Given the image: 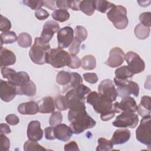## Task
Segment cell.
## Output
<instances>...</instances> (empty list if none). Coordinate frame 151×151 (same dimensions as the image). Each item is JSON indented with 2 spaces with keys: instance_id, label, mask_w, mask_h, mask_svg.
Instances as JSON below:
<instances>
[{
  "instance_id": "45",
  "label": "cell",
  "mask_w": 151,
  "mask_h": 151,
  "mask_svg": "<svg viewBox=\"0 0 151 151\" xmlns=\"http://www.w3.org/2000/svg\"><path fill=\"white\" fill-rule=\"evenodd\" d=\"M84 79L90 84H95L98 81V77L94 73H86L83 74Z\"/></svg>"
},
{
  "instance_id": "9",
  "label": "cell",
  "mask_w": 151,
  "mask_h": 151,
  "mask_svg": "<svg viewBox=\"0 0 151 151\" xmlns=\"http://www.w3.org/2000/svg\"><path fill=\"white\" fill-rule=\"evenodd\" d=\"M139 122L138 116L134 113L122 112L118 115L112 124L117 127L134 128Z\"/></svg>"
},
{
  "instance_id": "43",
  "label": "cell",
  "mask_w": 151,
  "mask_h": 151,
  "mask_svg": "<svg viewBox=\"0 0 151 151\" xmlns=\"http://www.w3.org/2000/svg\"><path fill=\"white\" fill-rule=\"evenodd\" d=\"M11 28V21L2 15H1L0 22V31L3 32H8Z\"/></svg>"
},
{
  "instance_id": "16",
  "label": "cell",
  "mask_w": 151,
  "mask_h": 151,
  "mask_svg": "<svg viewBox=\"0 0 151 151\" xmlns=\"http://www.w3.org/2000/svg\"><path fill=\"white\" fill-rule=\"evenodd\" d=\"M99 93L109 97L113 101L117 98V93L113 82L110 79H105L101 81L98 86Z\"/></svg>"
},
{
  "instance_id": "13",
  "label": "cell",
  "mask_w": 151,
  "mask_h": 151,
  "mask_svg": "<svg viewBox=\"0 0 151 151\" xmlns=\"http://www.w3.org/2000/svg\"><path fill=\"white\" fill-rule=\"evenodd\" d=\"M17 95V87L8 81L0 80V97L5 102L11 101Z\"/></svg>"
},
{
  "instance_id": "18",
  "label": "cell",
  "mask_w": 151,
  "mask_h": 151,
  "mask_svg": "<svg viewBox=\"0 0 151 151\" xmlns=\"http://www.w3.org/2000/svg\"><path fill=\"white\" fill-rule=\"evenodd\" d=\"M55 139L63 142H67L71 137L73 133L70 126L61 123L54 127Z\"/></svg>"
},
{
  "instance_id": "15",
  "label": "cell",
  "mask_w": 151,
  "mask_h": 151,
  "mask_svg": "<svg viewBox=\"0 0 151 151\" xmlns=\"http://www.w3.org/2000/svg\"><path fill=\"white\" fill-rule=\"evenodd\" d=\"M60 30V25L55 21L50 20L44 24L41 33V39L45 43H48L55 33Z\"/></svg>"
},
{
  "instance_id": "34",
  "label": "cell",
  "mask_w": 151,
  "mask_h": 151,
  "mask_svg": "<svg viewBox=\"0 0 151 151\" xmlns=\"http://www.w3.org/2000/svg\"><path fill=\"white\" fill-rule=\"evenodd\" d=\"M75 37L74 40L77 42L81 43L87 37V29L81 25H77L74 30Z\"/></svg>"
},
{
  "instance_id": "17",
  "label": "cell",
  "mask_w": 151,
  "mask_h": 151,
  "mask_svg": "<svg viewBox=\"0 0 151 151\" xmlns=\"http://www.w3.org/2000/svg\"><path fill=\"white\" fill-rule=\"evenodd\" d=\"M27 137L29 140L38 142L43 137V131L41 128L40 122L38 120L31 121L27 127Z\"/></svg>"
},
{
  "instance_id": "32",
  "label": "cell",
  "mask_w": 151,
  "mask_h": 151,
  "mask_svg": "<svg viewBox=\"0 0 151 151\" xmlns=\"http://www.w3.org/2000/svg\"><path fill=\"white\" fill-rule=\"evenodd\" d=\"M71 73L65 71H59L56 76V82L61 86L68 84L70 82Z\"/></svg>"
},
{
  "instance_id": "8",
  "label": "cell",
  "mask_w": 151,
  "mask_h": 151,
  "mask_svg": "<svg viewBox=\"0 0 151 151\" xmlns=\"http://www.w3.org/2000/svg\"><path fill=\"white\" fill-rule=\"evenodd\" d=\"M1 74L4 78L7 79L8 82L16 87H19L30 80V77L26 72H17L14 69L8 67H2Z\"/></svg>"
},
{
  "instance_id": "19",
  "label": "cell",
  "mask_w": 151,
  "mask_h": 151,
  "mask_svg": "<svg viewBox=\"0 0 151 151\" xmlns=\"http://www.w3.org/2000/svg\"><path fill=\"white\" fill-rule=\"evenodd\" d=\"M130 135V132L127 129H117L113 134L110 140L113 145L123 144L129 140Z\"/></svg>"
},
{
  "instance_id": "42",
  "label": "cell",
  "mask_w": 151,
  "mask_h": 151,
  "mask_svg": "<svg viewBox=\"0 0 151 151\" xmlns=\"http://www.w3.org/2000/svg\"><path fill=\"white\" fill-rule=\"evenodd\" d=\"M151 13L150 12H145L139 15V21L143 25L149 27L151 26Z\"/></svg>"
},
{
  "instance_id": "5",
  "label": "cell",
  "mask_w": 151,
  "mask_h": 151,
  "mask_svg": "<svg viewBox=\"0 0 151 151\" xmlns=\"http://www.w3.org/2000/svg\"><path fill=\"white\" fill-rule=\"evenodd\" d=\"M107 17L118 29H123L128 25L127 10L122 5H114L107 13Z\"/></svg>"
},
{
  "instance_id": "20",
  "label": "cell",
  "mask_w": 151,
  "mask_h": 151,
  "mask_svg": "<svg viewBox=\"0 0 151 151\" xmlns=\"http://www.w3.org/2000/svg\"><path fill=\"white\" fill-rule=\"evenodd\" d=\"M0 58V65L2 68L13 65L16 62V57L14 53L9 50L3 48L2 46H1Z\"/></svg>"
},
{
  "instance_id": "33",
  "label": "cell",
  "mask_w": 151,
  "mask_h": 151,
  "mask_svg": "<svg viewBox=\"0 0 151 151\" xmlns=\"http://www.w3.org/2000/svg\"><path fill=\"white\" fill-rule=\"evenodd\" d=\"M94 5L96 9L101 13H105L109 9H110L112 7L114 6V4L103 0H97L94 1Z\"/></svg>"
},
{
  "instance_id": "36",
  "label": "cell",
  "mask_w": 151,
  "mask_h": 151,
  "mask_svg": "<svg viewBox=\"0 0 151 151\" xmlns=\"http://www.w3.org/2000/svg\"><path fill=\"white\" fill-rule=\"evenodd\" d=\"M98 146L96 148L97 151H108L111 150L113 148V145L111 140H109L106 138L100 137L97 140Z\"/></svg>"
},
{
  "instance_id": "22",
  "label": "cell",
  "mask_w": 151,
  "mask_h": 151,
  "mask_svg": "<svg viewBox=\"0 0 151 151\" xmlns=\"http://www.w3.org/2000/svg\"><path fill=\"white\" fill-rule=\"evenodd\" d=\"M37 103L39 106V112L41 113H52L55 110L54 101L50 96L44 97Z\"/></svg>"
},
{
  "instance_id": "29",
  "label": "cell",
  "mask_w": 151,
  "mask_h": 151,
  "mask_svg": "<svg viewBox=\"0 0 151 151\" xmlns=\"http://www.w3.org/2000/svg\"><path fill=\"white\" fill-rule=\"evenodd\" d=\"M17 42L18 44L21 47L28 48L32 44V37L27 32H22L18 35Z\"/></svg>"
},
{
  "instance_id": "48",
  "label": "cell",
  "mask_w": 151,
  "mask_h": 151,
  "mask_svg": "<svg viewBox=\"0 0 151 151\" xmlns=\"http://www.w3.org/2000/svg\"><path fill=\"white\" fill-rule=\"evenodd\" d=\"M5 121L9 125L15 126L19 123V119L17 115L14 114H10L6 116V117H5Z\"/></svg>"
},
{
  "instance_id": "25",
  "label": "cell",
  "mask_w": 151,
  "mask_h": 151,
  "mask_svg": "<svg viewBox=\"0 0 151 151\" xmlns=\"http://www.w3.org/2000/svg\"><path fill=\"white\" fill-rule=\"evenodd\" d=\"M96 9L94 1L85 0L81 1L79 6V10L88 16H91L93 14Z\"/></svg>"
},
{
  "instance_id": "55",
  "label": "cell",
  "mask_w": 151,
  "mask_h": 151,
  "mask_svg": "<svg viewBox=\"0 0 151 151\" xmlns=\"http://www.w3.org/2000/svg\"><path fill=\"white\" fill-rule=\"evenodd\" d=\"M44 6L46 8H48L51 10H56L57 5L55 4V1H44Z\"/></svg>"
},
{
  "instance_id": "2",
  "label": "cell",
  "mask_w": 151,
  "mask_h": 151,
  "mask_svg": "<svg viewBox=\"0 0 151 151\" xmlns=\"http://www.w3.org/2000/svg\"><path fill=\"white\" fill-rule=\"evenodd\" d=\"M68 119L70 122V127L74 134H80L88 129L96 125V122L87 113L86 109L71 110L68 113Z\"/></svg>"
},
{
  "instance_id": "40",
  "label": "cell",
  "mask_w": 151,
  "mask_h": 151,
  "mask_svg": "<svg viewBox=\"0 0 151 151\" xmlns=\"http://www.w3.org/2000/svg\"><path fill=\"white\" fill-rule=\"evenodd\" d=\"M22 3L29 6L33 10H38L41 9V8L44 5V1L41 0H24L22 1Z\"/></svg>"
},
{
  "instance_id": "46",
  "label": "cell",
  "mask_w": 151,
  "mask_h": 151,
  "mask_svg": "<svg viewBox=\"0 0 151 151\" xmlns=\"http://www.w3.org/2000/svg\"><path fill=\"white\" fill-rule=\"evenodd\" d=\"M35 16L39 20H44L48 18L50 14L48 12H47V11L41 8L35 11Z\"/></svg>"
},
{
  "instance_id": "10",
  "label": "cell",
  "mask_w": 151,
  "mask_h": 151,
  "mask_svg": "<svg viewBox=\"0 0 151 151\" xmlns=\"http://www.w3.org/2000/svg\"><path fill=\"white\" fill-rule=\"evenodd\" d=\"M124 59L134 74L140 73L144 71L145 63L137 53L133 51H129L125 54Z\"/></svg>"
},
{
  "instance_id": "3",
  "label": "cell",
  "mask_w": 151,
  "mask_h": 151,
  "mask_svg": "<svg viewBox=\"0 0 151 151\" xmlns=\"http://www.w3.org/2000/svg\"><path fill=\"white\" fill-rule=\"evenodd\" d=\"M50 50L49 43L44 42L40 37H36L34 43L29 50V56L35 64L42 65L46 63V55Z\"/></svg>"
},
{
  "instance_id": "23",
  "label": "cell",
  "mask_w": 151,
  "mask_h": 151,
  "mask_svg": "<svg viewBox=\"0 0 151 151\" xmlns=\"http://www.w3.org/2000/svg\"><path fill=\"white\" fill-rule=\"evenodd\" d=\"M37 88L35 83L29 80L19 87H17V94L34 96L36 94Z\"/></svg>"
},
{
  "instance_id": "30",
  "label": "cell",
  "mask_w": 151,
  "mask_h": 151,
  "mask_svg": "<svg viewBox=\"0 0 151 151\" xmlns=\"http://www.w3.org/2000/svg\"><path fill=\"white\" fill-rule=\"evenodd\" d=\"M52 17L55 21L63 22L70 18V14L67 10L58 9L55 10L52 12Z\"/></svg>"
},
{
  "instance_id": "52",
  "label": "cell",
  "mask_w": 151,
  "mask_h": 151,
  "mask_svg": "<svg viewBox=\"0 0 151 151\" xmlns=\"http://www.w3.org/2000/svg\"><path fill=\"white\" fill-rule=\"evenodd\" d=\"M57 7L59 9L67 10L69 8L68 7V0L65 1H55Z\"/></svg>"
},
{
  "instance_id": "37",
  "label": "cell",
  "mask_w": 151,
  "mask_h": 151,
  "mask_svg": "<svg viewBox=\"0 0 151 151\" xmlns=\"http://www.w3.org/2000/svg\"><path fill=\"white\" fill-rule=\"evenodd\" d=\"M24 150L25 151L32 150H45L46 149L38 143L36 141L27 140L24 144Z\"/></svg>"
},
{
  "instance_id": "35",
  "label": "cell",
  "mask_w": 151,
  "mask_h": 151,
  "mask_svg": "<svg viewBox=\"0 0 151 151\" xmlns=\"http://www.w3.org/2000/svg\"><path fill=\"white\" fill-rule=\"evenodd\" d=\"M74 89L76 96L83 101H84L87 98V95L91 92V89L83 84H80Z\"/></svg>"
},
{
  "instance_id": "54",
  "label": "cell",
  "mask_w": 151,
  "mask_h": 151,
  "mask_svg": "<svg viewBox=\"0 0 151 151\" xmlns=\"http://www.w3.org/2000/svg\"><path fill=\"white\" fill-rule=\"evenodd\" d=\"M11 132L9 126L5 123H1L0 124V133L3 134H7Z\"/></svg>"
},
{
  "instance_id": "31",
  "label": "cell",
  "mask_w": 151,
  "mask_h": 151,
  "mask_svg": "<svg viewBox=\"0 0 151 151\" xmlns=\"http://www.w3.org/2000/svg\"><path fill=\"white\" fill-rule=\"evenodd\" d=\"M18 37L14 31H8L1 34V44H12L17 40Z\"/></svg>"
},
{
  "instance_id": "53",
  "label": "cell",
  "mask_w": 151,
  "mask_h": 151,
  "mask_svg": "<svg viewBox=\"0 0 151 151\" xmlns=\"http://www.w3.org/2000/svg\"><path fill=\"white\" fill-rule=\"evenodd\" d=\"M81 1H68V7L73 11H79Z\"/></svg>"
},
{
  "instance_id": "47",
  "label": "cell",
  "mask_w": 151,
  "mask_h": 151,
  "mask_svg": "<svg viewBox=\"0 0 151 151\" xmlns=\"http://www.w3.org/2000/svg\"><path fill=\"white\" fill-rule=\"evenodd\" d=\"M81 43L77 42L75 40H73L71 44L70 45L68 51L71 54L77 55L80 51V45Z\"/></svg>"
},
{
  "instance_id": "11",
  "label": "cell",
  "mask_w": 151,
  "mask_h": 151,
  "mask_svg": "<svg viewBox=\"0 0 151 151\" xmlns=\"http://www.w3.org/2000/svg\"><path fill=\"white\" fill-rule=\"evenodd\" d=\"M113 107L116 113L120 112L135 113L137 110V106L135 100L129 96L123 97L120 102L113 103Z\"/></svg>"
},
{
  "instance_id": "12",
  "label": "cell",
  "mask_w": 151,
  "mask_h": 151,
  "mask_svg": "<svg viewBox=\"0 0 151 151\" xmlns=\"http://www.w3.org/2000/svg\"><path fill=\"white\" fill-rule=\"evenodd\" d=\"M74 31L70 27H65L60 29L57 33L58 47L66 48L71 44L74 40Z\"/></svg>"
},
{
  "instance_id": "26",
  "label": "cell",
  "mask_w": 151,
  "mask_h": 151,
  "mask_svg": "<svg viewBox=\"0 0 151 151\" xmlns=\"http://www.w3.org/2000/svg\"><path fill=\"white\" fill-rule=\"evenodd\" d=\"M81 67L86 70H91L95 68L96 66V60L93 55H86L81 60Z\"/></svg>"
},
{
  "instance_id": "27",
  "label": "cell",
  "mask_w": 151,
  "mask_h": 151,
  "mask_svg": "<svg viewBox=\"0 0 151 151\" xmlns=\"http://www.w3.org/2000/svg\"><path fill=\"white\" fill-rule=\"evenodd\" d=\"M115 77L119 79H128L133 77L134 74L127 65H123L115 70Z\"/></svg>"
},
{
  "instance_id": "28",
  "label": "cell",
  "mask_w": 151,
  "mask_h": 151,
  "mask_svg": "<svg viewBox=\"0 0 151 151\" xmlns=\"http://www.w3.org/2000/svg\"><path fill=\"white\" fill-rule=\"evenodd\" d=\"M150 32V28L145 27L142 24H137L135 27L134 30L135 36L139 40H145L149 36Z\"/></svg>"
},
{
  "instance_id": "41",
  "label": "cell",
  "mask_w": 151,
  "mask_h": 151,
  "mask_svg": "<svg viewBox=\"0 0 151 151\" xmlns=\"http://www.w3.org/2000/svg\"><path fill=\"white\" fill-rule=\"evenodd\" d=\"M71 77L70 83L72 88H76L78 86L83 84V78L78 73H71Z\"/></svg>"
},
{
  "instance_id": "51",
  "label": "cell",
  "mask_w": 151,
  "mask_h": 151,
  "mask_svg": "<svg viewBox=\"0 0 151 151\" xmlns=\"http://www.w3.org/2000/svg\"><path fill=\"white\" fill-rule=\"evenodd\" d=\"M79 148L77 143L74 141H71L69 143L65 144L64 145V150L69 151V150H79Z\"/></svg>"
},
{
  "instance_id": "7",
  "label": "cell",
  "mask_w": 151,
  "mask_h": 151,
  "mask_svg": "<svg viewBox=\"0 0 151 151\" xmlns=\"http://www.w3.org/2000/svg\"><path fill=\"white\" fill-rule=\"evenodd\" d=\"M150 115L143 117L140 123L136 130V139L146 145L149 148L151 144V131H150Z\"/></svg>"
},
{
  "instance_id": "49",
  "label": "cell",
  "mask_w": 151,
  "mask_h": 151,
  "mask_svg": "<svg viewBox=\"0 0 151 151\" xmlns=\"http://www.w3.org/2000/svg\"><path fill=\"white\" fill-rule=\"evenodd\" d=\"M1 147L2 150H8L10 147V141L9 139L3 134H1Z\"/></svg>"
},
{
  "instance_id": "4",
  "label": "cell",
  "mask_w": 151,
  "mask_h": 151,
  "mask_svg": "<svg viewBox=\"0 0 151 151\" xmlns=\"http://www.w3.org/2000/svg\"><path fill=\"white\" fill-rule=\"evenodd\" d=\"M70 59V55L68 52L58 47L49 51L46 55L45 62L54 68H60L68 66Z\"/></svg>"
},
{
  "instance_id": "6",
  "label": "cell",
  "mask_w": 151,
  "mask_h": 151,
  "mask_svg": "<svg viewBox=\"0 0 151 151\" xmlns=\"http://www.w3.org/2000/svg\"><path fill=\"white\" fill-rule=\"evenodd\" d=\"M115 85L117 87L116 89L117 96L124 97L133 94L137 97L139 93V87L134 81L128 80V79H119L114 78Z\"/></svg>"
},
{
  "instance_id": "24",
  "label": "cell",
  "mask_w": 151,
  "mask_h": 151,
  "mask_svg": "<svg viewBox=\"0 0 151 151\" xmlns=\"http://www.w3.org/2000/svg\"><path fill=\"white\" fill-rule=\"evenodd\" d=\"M151 98L148 96H144L141 98L140 103L137 106V111L141 117L150 115Z\"/></svg>"
},
{
  "instance_id": "50",
  "label": "cell",
  "mask_w": 151,
  "mask_h": 151,
  "mask_svg": "<svg viewBox=\"0 0 151 151\" xmlns=\"http://www.w3.org/2000/svg\"><path fill=\"white\" fill-rule=\"evenodd\" d=\"M54 127L52 126L47 127L44 129L45 132V137L47 140H54L55 139L54 132Z\"/></svg>"
},
{
  "instance_id": "14",
  "label": "cell",
  "mask_w": 151,
  "mask_h": 151,
  "mask_svg": "<svg viewBox=\"0 0 151 151\" xmlns=\"http://www.w3.org/2000/svg\"><path fill=\"white\" fill-rule=\"evenodd\" d=\"M124 55L123 51L120 48L114 47L110 51L109 57L104 63L111 68L117 67L124 62Z\"/></svg>"
},
{
  "instance_id": "1",
  "label": "cell",
  "mask_w": 151,
  "mask_h": 151,
  "mask_svg": "<svg viewBox=\"0 0 151 151\" xmlns=\"http://www.w3.org/2000/svg\"><path fill=\"white\" fill-rule=\"evenodd\" d=\"M87 103L91 105L94 111L100 114L101 120L108 121L113 118L116 114L113 101L108 97L96 91L90 92L87 96Z\"/></svg>"
},
{
  "instance_id": "44",
  "label": "cell",
  "mask_w": 151,
  "mask_h": 151,
  "mask_svg": "<svg viewBox=\"0 0 151 151\" xmlns=\"http://www.w3.org/2000/svg\"><path fill=\"white\" fill-rule=\"evenodd\" d=\"M70 57L71 59L68 67L73 69L78 68L81 65V62L80 58L76 55L73 54H70Z\"/></svg>"
},
{
  "instance_id": "38",
  "label": "cell",
  "mask_w": 151,
  "mask_h": 151,
  "mask_svg": "<svg viewBox=\"0 0 151 151\" xmlns=\"http://www.w3.org/2000/svg\"><path fill=\"white\" fill-rule=\"evenodd\" d=\"M54 104L55 107L60 111H64L68 109L67 102L65 96H58L54 100Z\"/></svg>"
},
{
  "instance_id": "39",
  "label": "cell",
  "mask_w": 151,
  "mask_h": 151,
  "mask_svg": "<svg viewBox=\"0 0 151 151\" xmlns=\"http://www.w3.org/2000/svg\"><path fill=\"white\" fill-rule=\"evenodd\" d=\"M63 122V115L60 111H54L50 117L49 123L51 126L55 127Z\"/></svg>"
},
{
  "instance_id": "21",
  "label": "cell",
  "mask_w": 151,
  "mask_h": 151,
  "mask_svg": "<svg viewBox=\"0 0 151 151\" xmlns=\"http://www.w3.org/2000/svg\"><path fill=\"white\" fill-rule=\"evenodd\" d=\"M18 111L21 114L34 115L39 112V106L34 101L22 103L18 106Z\"/></svg>"
}]
</instances>
